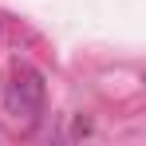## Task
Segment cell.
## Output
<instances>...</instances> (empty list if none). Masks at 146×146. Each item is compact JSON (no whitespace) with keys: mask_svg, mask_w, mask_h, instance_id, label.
<instances>
[{"mask_svg":"<svg viewBox=\"0 0 146 146\" xmlns=\"http://www.w3.org/2000/svg\"><path fill=\"white\" fill-rule=\"evenodd\" d=\"M44 103H48L44 75L36 71V67H28V63H16L8 87H4V107H8V115H16V119H24V122H36L44 115Z\"/></svg>","mask_w":146,"mask_h":146,"instance_id":"cell-1","label":"cell"},{"mask_svg":"<svg viewBox=\"0 0 146 146\" xmlns=\"http://www.w3.org/2000/svg\"><path fill=\"white\" fill-rule=\"evenodd\" d=\"M83 134H91V119H71V130H67V138H83Z\"/></svg>","mask_w":146,"mask_h":146,"instance_id":"cell-2","label":"cell"}]
</instances>
